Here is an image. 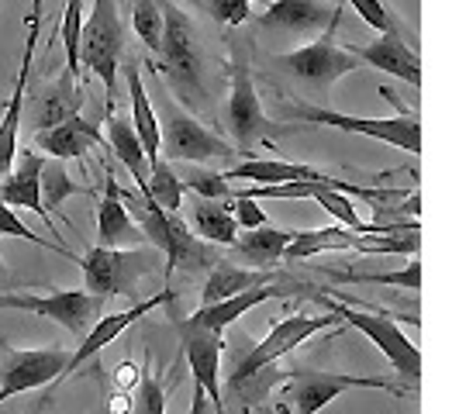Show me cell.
Here are the masks:
<instances>
[{
  "label": "cell",
  "mask_w": 459,
  "mask_h": 414,
  "mask_svg": "<svg viewBox=\"0 0 459 414\" xmlns=\"http://www.w3.org/2000/svg\"><path fill=\"white\" fill-rule=\"evenodd\" d=\"M235 145H229L218 132L204 128L194 115L169 104L166 121L160 125V160L166 162H211L235 160Z\"/></svg>",
  "instance_id": "obj_9"
},
{
  "label": "cell",
  "mask_w": 459,
  "mask_h": 414,
  "mask_svg": "<svg viewBox=\"0 0 459 414\" xmlns=\"http://www.w3.org/2000/svg\"><path fill=\"white\" fill-rule=\"evenodd\" d=\"M380 93L394 104V117H352L342 111H328L318 104H287L283 121H298V125H322V128H339V132H352V135H367L377 142H387L401 152H421V121L418 115L404 111V104L394 97V91L380 87Z\"/></svg>",
  "instance_id": "obj_2"
},
{
  "label": "cell",
  "mask_w": 459,
  "mask_h": 414,
  "mask_svg": "<svg viewBox=\"0 0 459 414\" xmlns=\"http://www.w3.org/2000/svg\"><path fill=\"white\" fill-rule=\"evenodd\" d=\"M160 69L166 76V83L177 93V100H184L186 111L214 117V100H211L204 76V56H201V46H197L194 24L186 22V14L177 4L162 7Z\"/></svg>",
  "instance_id": "obj_1"
},
{
  "label": "cell",
  "mask_w": 459,
  "mask_h": 414,
  "mask_svg": "<svg viewBox=\"0 0 459 414\" xmlns=\"http://www.w3.org/2000/svg\"><path fill=\"white\" fill-rule=\"evenodd\" d=\"M315 300L322 304L328 315H335L339 322L352 324L359 335H367L369 342L391 359V367L397 369L401 376H408L411 384L421 380V352H418V345L401 332V324L394 322V318L377 315V311H363V307L335 298V294H315Z\"/></svg>",
  "instance_id": "obj_5"
},
{
  "label": "cell",
  "mask_w": 459,
  "mask_h": 414,
  "mask_svg": "<svg viewBox=\"0 0 459 414\" xmlns=\"http://www.w3.org/2000/svg\"><path fill=\"white\" fill-rule=\"evenodd\" d=\"M294 290L290 287H273V283H263V287H253V290H242V294H235L229 300H218V304H201L186 324L190 328H204V332H218V335H225V328L235 324L238 318H246L253 307L259 304H266V300H283L290 298Z\"/></svg>",
  "instance_id": "obj_18"
},
{
  "label": "cell",
  "mask_w": 459,
  "mask_h": 414,
  "mask_svg": "<svg viewBox=\"0 0 459 414\" xmlns=\"http://www.w3.org/2000/svg\"><path fill=\"white\" fill-rule=\"evenodd\" d=\"M184 180V190H194L201 201H231V184L221 173H207V169H190Z\"/></svg>",
  "instance_id": "obj_36"
},
{
  "label": "cell",
  "mask_w": 459,
  "mask_h": 414,
  "mask_svg": "<svg viewBox=\"0 0 459 414\" xmlns=\"http://www.w3.org/2000/svg\"><path fill=\"white\" fill-rule=\"evenodd\" d=\"M0 235L24 238V242H31V246H39V249L59 253V255H66V259H73V263H76V255H73V249H69V246H63V242H52V238H46V235H35V231L28 229L22 218L14 214V207H7L4 201H0Z\"/></svg>",
  "instance_id": "obj_35"
},
{
  "label": "cell",
  "mask_w": 459,
  "mask_h": 414,
  "mask_svg": "<svg viewBox=\"0 0 459 414\" xmlns=\"http://www.w3.org/2000/svg\"><path fill=\"white\" fill-rule=\"evenodd\" d=\"M221 335L218 332H204V328H190L184 324V349L186 363L194 373V384L204 387L207 404L214 414H225V401H221Z\"/></svg>",
  "instance_id": "obj_16"
},
{
  "label": "cell",
  "mask_w": 459,
  "mask_h": 414,
  "mask_svg": "<svg viewBox=\"0 0 459 414\" xmlns=\"http://www.w3.org/2000/svg\"><path fill=\"white\" fill-rule=\"evenodd\" d=\"M345 391H387V393H404V387L391 384L387 376H356V373H318V369H300L287 376L283 397L298 408V414H318L328 408L339 393Z\"/></svg>",
  "instance_id": "obj_10"
},
{
  "label": "cell",
  "mask_w": 459,
  "mask_h": 414,
  "mask_svg": "<svg viewBox=\"0 0 459 414\" xmlns=\"http://www.w3.org/2000/svg\"><path fill=\"white\" fill-rule=\"evenodd\" d=\"M145 197L162 211H180L184 207V180L180 173L173 169V162L152 160L149 162V186H145Z\"/></svg>",
  "instance_id": "obj_31"
},
{
  "label": "cell",
  "mask_w": 459,
  "mask_h": 414,
  "mask_svg": "<svg viewBox=\"0 0 459 414\" xmlns=\"http://www.w3.org/2000/svg\"><path fill=\"white\" fill-rule=\"evenodd\" d=\"M194 229L197 238L207 246H235L238 238V225L231 218L229 201H194Z\"/></svg>",
  "instance_id": "obj_30"
},
{
  "label": "cell",
  "mask_w": 459,
  "mask_h": 414,
  "mask_svg": "<svg viewBox=\"0 0 459 414\" xmlns=\"http://www.w3.org/2000/svg\"><path fill=\"white\" fill-rule=\"evenodd\" d=\"M132 28H135L138 42L149 48L152 56H160L162 46V7L156 0H132Z\"/></svg>",
  "instance_id": "obj_34"
},
{
  "label": "cell",
  "mask_w": 459,
  "mask_h": 414,
  "mask_svg": "<svg viewBox=\"0 0 459 414\" xmlns=\"http://www.w3.org/2000/svg\"><path fill=\"white\" fill-rule=\"evenodd\" d=\"M342 7H328L325 0H266L263 14H255V24L270 35H287V39H304L339 24Z\"/></svg>",
  "instance_id": "obj_14"
},
{
  "label": "cell",
  "mask_w": 459,
  "mask_h": 414,
  "mask_svg": "<svg viewBox=\"0 0 459 414\" xmlns=\"http://www.w3.org/2000/svg\"><path fill=\"white\" fill-rule=\"evenodd\" d=\"M259 4H266V0H207V11L218 24L238 28V24H246L253 18Z\"/></svg>",
  "instance_id": "obj_37"
},
{
  "label": "cell",
  "mask_w": 459,
  "mask_h": 414,
  "mask_svg": "<svg viewBox=\"0 0 459 414\" xmlns=\"http://www.w3.org/2000/svg\"><path fill=\"white\" fill-rule=\"evenodd\" d=\"M263 283H266V270H242V266L218 259V266L211 270L204 290H201V304H218V300H229L242 290L263 287Z\"/></svg>",
  "instance_id": "obj_29"
},
{
  "label": "cell",
  "mask_w": 459,
  "mask_h": 414,
  "mask_svg": "<svg viewBox=\"0 0 459 414\" xmlns=\"http://www.w3.org/2000/svg\"><path fill=\"white\" fill-rule=\"evenodd\" d=\"M42 162L46 156L39 152H22V160H14L11 173L0 180V201L7 207H18V211H35L39 218H46L48 235L52 242H59V231L48 221V211L42 207Z\"/></svg>",
  "instance_id": "obj_17"
},
{
  "label": "cell",
  "mask_w": 459,
  "mask_h": 414,
  "mask_svg": "<svg viewBox=\"0 0 459 414\" xmlns=\"http://www.w3.org/2000/svg\"><path fill=\"white\" fill-rule=\"evenodd\" d=\"M339 322L335 315H294V318H280V322L270 328V335L263 339L259 345H253L249 352H246V359H238L235 363V373L229 376L231 391H246L253 380H259V373H266V369L280 363L283 356H290L298 345H304L311 335H318L325 328H332V324Z\"/></svg>",
  "instance_id": "obj_6"
},
{
  "label": "cell",
  "mask_w": 459,
  "mask_h": 414,
  "mask_svg": "<svg viewBox=\"0 0 459 414\" xmlns=\"http://www.w3.org/2000/svg\"><path fill=\"white\" fill-rule=\"evenodd\" d=\"M0 307L48 318L73 335H87V328L97 322L104 300H97L87 290H52V294H0Z\"/></svg>",
  "instance_id": "obj_11"
},
{
  "label": "cell",
  "mask_w": 459,
  "mask_h": 414,
  "mask_svg": "<svg viewBox=\"0 0 459 414\" xmlns=\"http://www.w3.org/2000/svg\"><path fill=\"white\" fill-rule=\"evenodd\" d=\"M121 59H125V24L117 18V4L93 0L87 22L80 24V66L100 76L104 93H108V111H115Z\"/></svg>",
  "instance_id": "obj_4"
},
{
  "label": "cell",
  "mask_w": 459,
  "mask_h": 414,
  "mask_svg": "<svg viewBox=\"0 0 459 414\" xmlns=\"http://www.w3.org/2000/svg\"><path fill=\"white\" fill-rule=\"evenodd\" d=\"M162 255H166V276H173L177 270H186V273H197V270H207L211 263H218L214 255L207 253V246L190 235L186 221L180 218V211H169L166 214V231H162Z\"/></svg>",
  "instance_id": "obj_22"
},
{
  "label": "cell",
  "mask_w": 459,
  "mask_h": 414,
  "mask_svg": "<svg viewBox=\"0 0 459 414\" xmlns=\"http://www.w3.org/2000/svg\"><path fill=\"white\" fill-rule=\"evenodd\" d=\"M69 363L66 349H11L0 367V404L18 393L48 387Z\"/></svg>",
  "instance_id": "obj_12"
},
{
  "label": "cell",
  "mask_w": 459,
  "mask_h": 414,
  "mask_svg": "<svg viewBox=\"0 0 459 414\" xmlns=\"http://www.w3.org/2000/svg\"><path fill=\"white\" fill-rule=\"evenodd\" d=\"M369 28H377L380 35H401V24L391 18V11L380 4V0H345Z\"/></svg>",
  "instance_id": "obj_39"
},
{
  "label": "cell",
  "mask_w": 459,
  "mask_h": 414,
  "mask_svg": "<svg viewBox=\"0 0 459 414\" xmlns=\"http://www.w3.org/2000/svg\"><path fill=\"white\" fill-rule=\"evenodd\" d=\"M229 97H225V125H229V132L235 135L238 142V149H242V156H249L253 160V149L259 138H266L270 132V117L263 111V104H259V93H255V83H253V69H249V56H246V48L238 46V42H231V63H229Z\"/></svg>",
  "instance_id": "obj_7"
},
{
  "label": "cell",
  "mask_w": 459,
  "mask_h": 414,
  "mask_svg": "<svg viewBox=\"0 0 459 414\" xmlns=\"http://www.w3.org/2000/svg\"><path fill=\"white\" fill-rule=\"evenodd\" d=\"M0 270H4V266H0Z\"/></svg>",
  "instance_id": "obj_44"
},
{
  "label": "cell",
  "mask_w": 459,
  "mask_h": 414,
  "mask_svg": "<svg viewBox=\"0 0 459 414\" xmlns=\"http://www.w3.org/2000/svg\"><path fill=\"white\" fill-rule=\"evenodd\" d=\"M290 242V231L273 229V225H259V229H249L242 238H235V249L246 263H253L255 270H266V266H276L283 259V249Z\"/></svg>",
  "instance_id": "obj_28"
},
{
  "label": "cell",
  "mask_w": 459,
  "mask_h": 414,
  "mask_svg": "<svg viewBox=\"0 0 459 414\" xmlns=\"http://www.w3.org/2000/svg\"><path fill=\"white\" fill-rule=\"evenodd\" d=\"M132 404H135L132 393H115L111 404H108V414H132Z\"/></svg>",
  "instance_id": "obj_42"
},
{
  "label": "cell",
  "mask_w": 459,
  "mask_h": 414,
  "mask_svg": "<svg viewBox=\"0 0 459 414\" xmlns=\"http://www.w3.org/2000/svg\"><path fill=\"white\" fill-rule=\"evenodd\" d=\"M128 93H132V128H135L138 142H142V149H145V160H160V117L152 111V104H149V93H145V83H142V73L138 66L128 59Z\"/></svg>",
  "instance_id": "obj_26"
},
{
  "label": "cell",
  "mask_w": 459,
  "mask_h": 414,
  "mask_svg": "<svg viewBox=\"0 0 459 414\" xmlns=\"http://www.w3.org/2000/svg\"><path fill=\"white\" fill-rule=\"evenodd\" d=\"M335 280H342V283H380V287H401V290H421V263L411 259L408 266H401V270H387V273H339V270H332Z\"/></svg>",
  "instance_id": "obj_33"
},
{
  "label": "cell",
  "mask_w": 459,
  "mask_h": 414,
  "mask_svg": "<svg viewBox=\"0 0 459 414\" xmlns=\"http://www.w3.org/2000/svg\"><path fill=\"white\" fill-rule=\"evenodd\" d=\"M93 145H104V135H100V125L87 121L83 115H73L52 128L35 132V149L46 152L48 160H83Z\"/></svg>",
  "instance_id": "obj_21"
},
{
  "label": "cell",
  "mask_w": 459,
  "mask_h": 414,
  "mask_svg": "<svg viewBox=\"0 0 459 414\" xmlns=\"http://www.w3.org/2000/svg\"><path fill=\"white\" fill-rule=\"evenodd\" d=\"M190 414H207V393L197 384H194V397H190Z\"/></svg>",
  "instance_id": "obj_43"
},
{
  "label": "cell",
  "mask_w": 459,
  "mask_h": 414,
  "mask_svg": "<svg viewBox=\"0 0 459 414\" xmlns=\"http://www.w3.org/2000/svg\"><path fill=\"white\" fill-rule=\"evenodd\" d=\"M332 31H335V24L325 28L322 39H315L311 46H300V48H294V52L273 56V66L283 69L290 80H298V83L311 87V91L328 93L335 80H342V76L359 69V63L349 56V48L335 46Z\"/></svg>",
  "instance_id": "obj_8"
},
{
  "label": "cell",
  "mask_w": 459,
  "mask_h": 414,
  "mask_svg": "<svg viewBox=\"0 0 459 414\" xmlns=\"http://www.w3.org/2000/svg\"><path fill=\"white\" fill-rule=\"evenodd\" d=\"M169 300H173V290H160L156 298L138 300V304H132L128 311H115V315H104V318H97V322L87 328L83 342L76 345L73 352H69V363H66V369H63V376L76 373V369H83L87 363H91V359H97V356H100L108 345L115 342V339L121 335V332H125V328H132L138 318H145L149 311H156V307L169 304Z\"/></svg>",
  "instance_id": "obj_15"
},
{
  "label": "cell",
  "mask_w": 459,
  "mask_h": 414,
  "mask_svg": "<svg viewBox=\"0 0 459 414\" xmlns=\"http://www.w3.org/2000/svg\"><path fill=\"white\" fill-rule=\"evenodd\" d=\"M225 180H249L253 186H273V184H294V180H304V184H328L332 177L307 166V162H283V160H246L235 162L231 169L221 173Z\"/></svg>",
  "instance_id": "obj_23"
},
{
  "label": "cell",
  "mask_w": 459,
  "mask_h": 414,
  "mask_svg": "<svg viewBox=\"0 0 459 414\" xmlns=\"http://www.w3.org/2000/svg\"><path fill=\"white\" fill-rule=\"evenodd\" d=\"M349 56L356 63H367L373 69H384L397 80H404L408 87H421V59L401 35H380L377 42H367V46H349Z\"/></svg>",
  "instance_id": "obj_19"
},
{
  "label": "cell",
  "mask_w": 459,
  "mask_h": 414,
  "mask_svg": "<svg viewBox=\"0 0 459 414\" xmlns=\"http://www.w3.org/2000/svg\"><path fill=\"white\" fill-rule=\"evenodd\" d=\"M42 194H46V207L48 214H56V218H63V204H66L73 194H87L80 184H73V177L66 173V162L63 160H48L42 162ZM66 221V218H63Z\"/></svg>",
  "instance_id": "obj_32"
},
{
  "label": "cell",
  "mask_w": 459,
  "mask_h": 414,
  "mask_svg": "<svg viewBox=\"0 0 459 414\" xmlns=\"http://www.w3.org/2000/svg\"><path fill=\"white\" fill-rule=\"evenodd\" d=\"M132 384H142V373H138L135 363H125V367L117 369V387H121V391H128Z\"/></svg>",
  "instance_id": "obj_41"
},
{
  "label": "cell",
  "mask_w": 459,
  "mask_h": 414,
  "mask_svg": "<svg viewBox=\"0 0 459 414\" xmlns=\"http://www.w3.org/2000/svg\"><path fill=\"white\" fill-rule=\"evenodd\" d=\"M39 24H42V0H31V14H28V35H24V56L18 69V87L7 100V111L0 117V180L11 173V166L18 160V132H22L24 100H28V80L35 66V48H39Z\"/></svg>",
  "instance_id": "obj_13"
},
{
  "label": "cell",
  "mask_w": 459,
  "mask_h": 414,
  "mask_svg": "<svg viewBox=\"0 0 459 414\" xmlns=\"http://www.w3.org/2000/svg\"><path fill=\"white\" fill-rule=\"evenodd\" d=\"M132 414H166V387H162V380L156 373H142Z\"/></svg>",
  "instance_id": "obj_38"
},
{
  "label": "cell",
  "mask_w": 459,
  "mask_h": 414,
  "mask_svg": "<svg viewBox=\"0 0 459 414\" xmlns=\"http://www.w3.org/2000/svg\"><path fill=\"white\" fill-rule=\"evenodd\" d=\"M76 263L83 270V290L93 294L97 300L132 298L138 283L156 270L160 249H138V246H132V249H104V246H93Z\"/></svg>",
  "instance_id": "obj_3"
},
{
  "label": "cell",
  "mask_w": 459,
  "mask_h": 414,
  "mask_svg": "<svg viewBox=\"0 0 459 414\" xmlns=\"http://www.w3.org/2000/svg\"><path fill=\"white\" fill-rule=\"evenodd\" d=\"M363 231L352 229H311V231H290V242L283 249V259L300 263V259H311L318 253H349L356 246Z\"/></svg>",
  "instance_id": "obj_27"
},
{
  "label": "cell",
  "mask_w": 459,
  "mask_h": 414,
  "mask_svg": "<svg viewBox=\"0 0 459 414\" xmlns=\"http://www.w3.org/2000/svg\"><path fill=\"white\" fill-rule=\"evenodd\" d=\"M83 111V87H80V80L76 76H69L63 73L52 87L42 91V97L31 104V125H35V132H42V128H52V125H59V121H66V117L80 115Z\"/></svg>",
  "instance_id": "obj_24"
},
{
  "label": "cell",
  "mask_w": 459,
  "mask_h": 414,
  "mask_svg": "<svg viewBox=\"0 0 459 414\" xmlns=\"http://www.w3.org/2000/svg\"><path fill=\"white\" fill-rule=\"evenodd\" d=\"M104 125H108V145H111V152H115L117 160H121V166L132 173L138 194L145 197V186H149V160H145V149H142V142H138L132 121L125 115H117V111H108Z\"/></svg>",
  "instance_id": "obj_25"
},
{
  "label": "cell",
  "mask_w": 459,
  "mask_h": 414,
  "mask_svg": "<svg viewBox=\"0 0 459 414\" xmlns=\"http://www.w3.org/2000/svg\"><path fill=\"white\" fill-rule=\"evenodd\" d=\"M145 235L135 225V218L128 214V207L121 204V184L115 173H104V197L97 207V246L104 249H132Z\"/></svg>",
  "instance_id": "obj_20"
},
{
  "label": "cell",
  "mask_w": 459,
  "mask_h": 414,
  "mask_svg": "<svg viewBox=\"0 0 459 414\" xmlns=\"http://www.w3.org/2000/svg\"><path fill=\"white\" fill-rule=\"evenodd\" d=\"M229 211H231V218H235V225H238V229H259V225H266V211H263V207H259V201H249V197H238V194H235V197H231L229 201Z\"/></svg>",
  "instance_id": "obj_40"
}]
</instances>
